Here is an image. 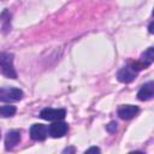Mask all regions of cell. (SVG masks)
<instances>
[{"label":"cell","instance_id":"4fadbf2b","mask_svg":"<svg viewBox=\"0 0 154 154\" xmlns=\"http://www.w3.org/2000/svg\"><path fill=\"white\" fill-rule=\"evenodd\" d=\"M90 152H96V153H99L100 149H99L97 147H91V148H89V149L85 150V153H90Z\"/></svg>","mask_w":154,"mask_h":154},{"label":"cell","instance_id":"8fae6325","mask_svg":"<svg viewBox=\"0 0 154 154\" xmlns=\"http://www.w3.org/2000/svg\"><path fill=\"white\" fill-rule=\"evenodd\" d=\"M16 113V107L11 106V105H6V106H0V117L4 118H8L14 116Z\"/></svg>","mask_w":154,"mask_h":154},{"label":"cell","instance_id":"9c48e42d","mask_svg":"<svg viewBox=\"0 0 154 154\" xmlns=\"http://www.w3.org/2000/svg\"><path fill=\"white\" fill-rule=\"evenodd\" d=\"M153 95H154V83L153 82H148V83L143 84L137 93V97L141 101H148L153 97Z\"/></svg>","mask_w":154,"mask_h":154},{"label":"cell","instance_id":"9a60e30c","mask_svg":"<svg viewBox=\"0 0 154 154\" xmlns=\"http://www.w3.org/2000/svg\"><path fill=\"white\" fill-rule=\"evenodd\" d=\"M153 23H150V25H149V32H153Z\"/></svg>","mask_w":154,"mask_h":154},{"label":"cell","instance_id":"7c38bea8","mask_svg":"<svg viewBox=\"0 0 154 154\" xmlns=\"http://www.w3.org/2000/svg\"><path fill=\"white\" fill-rule=\"evenodd\" d=\"M106 130H107L108 132H111V134L116 132V131H117V123H116V122H111V123L106 126Z\"/></svg>","mask_w":154,"mask_h":154},{"label":"cell","instance_id":"3957f363","mask_svg":"<svg viewBox=\"0 0 154 154\" xmlns=\"http://www.w3.org/2000/svg\"><path fill=\"white\" fill-rule=\"evenodd\" d=\"M66 116V111L63 108H45L40 112V117L45 120L57 122L64 119Z\"/></svg>","mask_w":154,"mask_h":154},{"label":"cell","instance_id":"52a82bcc","mask_svg":"<svg viewBox=\"0 0 154 154\" xmlns=\"http://www.w3.org/2000/svg\"><path fill=\"white\" fill-rule=\"evenodd\" d=\"M138 107L137 106H134V105H123L118 108V116L122 118V119H125V120H129V119H132L137 113H138Z\"/></svg>","mask_w":154,"mask_h":154},{"label":"cell","instance_id":"6da1fadb","mask_svg":"<svg viewBox=\"0 0 154 154\" xmlns=\"http://www.w3.org/2000/svg\"><path fill=\"white\" fill-rule=\"evenodd\" d=\"M0 72L8 78L17 77V72L13 66V54L0 52Z\"/></svg>","mask_w":154,"mask_h":154},{"label":"cell","instance_id":"5b68a950","mask_svg":"<svg viewBox=\"0 0 154 154\" xmlns=\"http://www.w3.org/2000/svg\"><path fill=\"white\" fill-rule=\"evenodd\" d=\"M67 124L64 123V122H60V120H57L54 122L52 125H49L48 128V134L53 137V138H59V137H63L66 132H67Z\"/></svg>","mask_w":154,"mask_h":154},{"label":"cell","instance_id":"5bb4252c","mask_svg":"<svg viewBox=\"0 0 154 154\" xmlns=\"http://www.w3.org/2000/svg\"><path fill=\"white\" fill-rule=\"evenodd\" d=\"M66 152H75V149L73 148H69V149H65L64 150V153H66Z\"/></svg>","mask_w":154,"mask_h":154},{"label":"cell","instance_id":"277c9868","mask_svg":"<svg viewBox=\"0 0 154 154\" xmlns=\"http://www.w3.org/2000/svg\"><path fill=\"white\" fill-rule=\"evenodd\" d=\"M136 77H137V71L134 70V69L131 67V65H130V66H124V67L120 69V70L118 71V73H117V78H118V81L122 82V83H130V82H132Z\"/></svg>","mask_w":154,"mask_h":154},{"label":"cell","instance_id":"30bf717a","mask_svg":"<svg viewBox=\"0 0 154 154\" xmlns=\"http://www.w3.org/2000/svg\"><path fill=\"white\" fill-rule=\"evenodd\" d=\"M140 61H142V63L146 64L147 66L152 65L153 61H154V48H153V47H149L147 51H144V52L141 54Z\"/></svg>","mask_w":154,"mask_h":154},{"label":"cell","instance_id":"7a4b0ae2","mask_svg":"<svg viewBox=\"0 0 154 154\" xmlns=\"http://www.w3.org/2000/svg\"><path fill=\"white\" fill-rule=\"evenodd\" d=\"M23 97V91L18 88L2 87L0 88V101L2 102H14Z\"/></svg>","mask_w":154,"mask_h":154},{"label":"cell","instance_id":"ba28073f","mask_svg":"<svg viewBox=\"0 0 154 154\" xmlns=\"http://www.w3.org/2000/svg\"><path fill=\"white\" fill-rule=\"evenodd\" d=\"M20 141V131L18 130H11L6 134L5 137V148L6 150L13 149Z\"/></svg>","mask_w":154,"mask_h":154},{"label":"cell","instance_id":"8992f818","mask_svg":"<svg viewBox=\"0 0 154 154\" xmlns=\"http://www.w3.org/2000/svg\"><path fill=\"white\" fill-rule=\"evenodd\" d=\"M48 135V128L43 124H34L30 128V137L34 141H43Z\"/></svg>","mask_w":154,"mask_h":154}]
</instances>
